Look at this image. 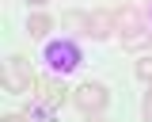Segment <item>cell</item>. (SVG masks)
I'll return each mask as SVG.
<instances>
[{
    "mask_svg": "<svg viewBox=\"0 0 152 122\" xmlns=\"http://www.w3.org/2000/svg\"><path fill=\"white\" fill-rule=\"evenodd\" d=\"M34 69H31V57L27 54H8V57L0 61V88L4 92H12V96H23V92H31L34 88Z\"/></svg>",
    "mask_w": 152,
    "mask_h": 122,
    "instance_id": "obj_1",
    "label": "cell"
},
{
    "mask_svg": "<svg viewBox=\"0 0 152 122\" xmlns=\"http://www.w3.org/2000/svg\"><path fill=\"white\" fill-rule=\"evenodd\" d=\"M80 61H84V54H80L76 38H50L46 42V69L53 76H69Z\"/></svg>",
    "mask_w": 152,
    "mask_h": 122,
    "instance_id": "obj_2",
    "label": "cell"
},
{
    "mask_svg": "<svg viewBox=\"0 0 152 122\" xmlns=\"http://www.w3.org/2000/svg\"><path fill=\"white\" fill-rule=\"evenodd\" d=\"M69 99H72L84 115H99V111H107V103H110V88L99 84V80H84V84H76V92Z\"/></svg>",
    "mask_w": 152,
    "mask_h": 122,
    "instance_id": "obj_3",
    "label": "cell"
},
{
    "mask_svg": "<svg viewBox=\"0 0 152 122\" xmlns=\"http://www.w3.org/2000/svg\"><path fill=\"white\" fill-rule=\"evenodd\" d=\"M34 88H38V99L46 103V107H53V111H57V107H65V99H69V88L57 80V76H42Z\"/></svg>",
    "mask_w": 152,
    "mask_h": 122,
    "instance_id": "obj_4",
    "label": "cell"
},
{
    "mask_svg": "<svg viewBox=\"0 0 152 122\" xmlns=\"http://www.w3.org/2000/svg\"><path fill=\"white\" fill-rule=\"evenodd\" d=\"M114 31H118V27H114V12L99 8V12L88 15V35H91V38H110Z\"/></svg>",
    "mask_w": 152,
    "mask_h": 122,
    "instance_id": "obj_5",
    "label": "cell"
},
{
    "mask_svg": "<svg viewBox=\"0 0 152 122\" xmlns=\"http://www.w3.org/2000/svg\"><path fill=\"white\" fill-rule=\"evenodd\" d=\"M114 27L126 35V31H137V27H145V15L133 8V4H126V8H118L114 12Z\"/></svg>",
    "mask_w": 152,
    "mask_h": 122,
    "instance_id": "obj_6",
    "label": "cell"
},
{
    "mask_svg": "<svg viewBox=\"0 0 152 122\" xmlns=\"http://www.w3.org/2000/svg\"><path fill=\"white\" fill-rule=\"evenodd\" d=\"M50 31H53L50 12H31V15H27V35H31V38H46Z\"/></svg>",
    "mask_w": 152,
    "mask_h": 122,
    "instance_id": "obj_7",
    "label": "cell"
},
{
    "mask_svg": "<svg viewBox=\"0 0 152 122\" xmlns=\"http://www.w3.org/2000/svg\"><path fill=\"white\" fill-rule=\"evenodd\" d=\"M23 115H27V122H57V111H53V107H46L42 99L27 103V111H23Z\"/></svg>",
    "mask_w": 152,
    "mask_h": 122,
    "instance_id": "obj_8",
    "label": "cell"
},
{
    "mask_svg": "<svg viewBox=\"0 0 152 122\" xmlns=\"http://www.w3.org/2000/svg\"><path fill=\"white\" fill-rule=\"evenodd\" d=\"M61 27L69 35H88V12H65L61 15Z\"/></svg>",
    "mask_w": 152,
    "mask_h": 122,
    "instance_id": "obj_9",
    "label": "cell"
},
{
    "mask_svg": "<svg viewBox=\"0 0 152 122\" xmlns=\"http://www.w3.org/2000/svg\"><path fill=\"white\" fill-rule=\"evenodd\" d=\"M122 46H126V50H148V46H152V35L145 31V27L126 31V35H122Z\"/></svg>",
    "mask_w": 152,
    "mask_h": 122,
    "instance_id": "obj_10",
    "label": "cell"
},
{
    "mask_svg": "<svg viewBox=\"0 0 152 122\" xmlns=\"http://www.w3.org/2000/svg\"><path fill=\"white\" fill-rule=\"evenodd\" d=\"M133 73H137V80H148L152 84V54H145V57L133 61Z\"/></svg>",
    "mask_w": 152,
    "mask_h": 122,
    "instance_id": "obj_11",
    "label": "cell"
},
{
    "mask_svg": "<svg viewBox=\"0 0 152 122\" xmlns=\"http://www.w3.org/2000/svg\"><path fill=\"white\" fill-rule=\"evenodd\" d=\"M145 122H152V92L145 96Z\"/></svg>",
    "mask_w": 152,
    "mask_h": 122,
    "instance_id": "obj_12",
    "label": "cell"
},
{
    "mask_svg": "<svg viewBox=\"0 0 152 122\" xmlns=\"http://www.w3.org/2000/svg\"><path fill=\"white\" fill-rule=\"evenodd\" d=\"M0 122H27V115H23V111H19V115H4Z\"/></svg>",
    "mask_w": 152,
    "mask_h": 122,
    "instance_id": "obj_13",
    "label": "cell"
},
{
    "mask_svg": "<svg viewBox=\"0 0 152 122\" xmlns=\"http://www.w3.org/2000/svg\"><path fill=\"white\" fill-rule=\"evenodd\" d=\"M27 4H31V8H42V4H46V0H27Z\"/></svg>",
    "mask_w": 152,
    "mask_h": 122,
    "instance_id": "obj_14",
    "label": "cell"
},
{
    "mask_svg": "<svg viewBox=\"0 0 152 122\" xmlns=\"http://www.w3.org/2000/svg\"><path fill=\"white\" fill-rule=\"evenodd\" d=\"M141 15H148V19H152V0H148V8H145V12H141Z\"/></svg>",
    "mask_w": 152,
    "mask_h": 122,
    "instance_id": "obj_15",
    "label": "cell"
},
{
    "mask_svg": "<svg viewBox=\"0 0 152 122\" xmlns=\"http://www.w3.org/2000/svg\"><path fill=\"white\" fill-rule=\"evenodd\" d=\"M88 122H103V118H99V115H88Z\"/></svg>",
    "mask_w": 152,
    "mask_h": 122,
    "instance_id": "obj_16",
    "label": "cell"
}]
</instances>
